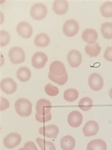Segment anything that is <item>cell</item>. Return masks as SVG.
<instances>
[{
	"mask_svg": "<svg viewBox=\"0 0 112 150\" xmlns=\"http://www.w3.org/2000/svg\"><path fill=\"white\" fill-rule=\"evenodd\" d=\"M45 92L49 96H57L59 93V90L56 86L52 84H48L45 86Z\"/></svg>",
	"mask_w": 112,
	"mask_h": 150,
	"instance_id": "cell-29",
	"label": "cell"
},
{
	"mask_svg": "<svg viewBox=\"0 0 112 150\" xmlns=\"http://www.w3.org/2000/svg\"><path fill=\"white\" fill-rule=\"evenodd\" d=\"M19 150H22V148H20V149H19Z\"/></svg>",
	"mask_w": 112,
	"mask_h": 150,
	"instance_id": "cell-36",
	"label": "cell"
},
{
	"mask_svg": "<svg viewBox=\"0 0 112 150\" xmlns=\"http://www.w3.org/2000/svg\"><path fill=\"white\" fill-rule=\"evenodd\" d=\"M35 117L37 122H40V123H44L49 121L51 120L52 115L51 113H49L46 115H40L37 113H36Z\"/></svg>",
	"mask_w": 112,
	"mask_h": 150,
	"instance_id": "cell-31",
	"label": "cell"
},
{
	"mask_svg": "<svg viewBox=\"0 0 112 150\" xmlns=\"http://www.w3.org/2000/svg\"><path fill=\"white\" fill-rule=\"evenodd\" d=\"M59 133V129L55 125L43 126L39 129V133L41 135L48 138L56 137Z\"/></svg>",
	"mask_w": 112,
	"mask_h": 150,
	"instance_id": "cell-14",
	"label": "cell"
},
{
	"mask_svg": "<svg viewBox=\"0 0 112 150\" xmlns=\"http://www.w3.org/2000/svg\"><path fill=\"white\" fill-rule=\"evenodd\" d=\"M49 72L54 76H62L66 74V68L62 62L54 61L51 63L49 68Z\"/></svg>",
	"mask_w": 112,
	"mask_h": 150,
	"instance_id": "cell-15",
	"label": "cell"
},
{
	"mask_svg": "<svg viewBox=\"0 0 112 150\" xmlns=\"http://www.w3.org/2000/svg\"><path fill=\"white\" fill-rule=\"evenodd\" d=\"M75 145V140L71 135L64 136L60 141V146L62 150H73Z\"/></svg>",
	"mask_w": 112,
	"mask_h": 150,
	"instance_id": "cell-18",
	"label": "cell"
},
{
	"mask_svg": "<svg viewBox=\"0 0 112 150\" xmlns=\"http://www.w3.org/2000/svg\"><path fill=\"white\" fill-rule=\"evenodd\" d=\"M1 88L5 93L11 94L16 91L17 85L13 79L7 78L4 79L1 82Z\"/></svg>",
	"mask_w": 112,
	"mask_h": 150,
	"instance_id": "cell-8",
	"label": "cell"
},
{
	"mask_svg": "<svg viewBox=\"0 0 112 150\" xmlns=\"http://www.w3.org/2000/svg\"><path fill=\"white\" fill-rule=\"evenodd\" d=\"M67 59L71 67L72 68H77L82 62V55L80 51L73 50L68 53Z\"/></svg>",
	"mask_w": 112,
	"mask_h": 150,
	"instance_id": "cell-13",
	"label": "cell"
},
{
	"mask_svg": "<svg viewBox=\"0 0 112 150\" xmlns=\"http://www.w3.org/2000/svg\"><path fill=\"white\" fill-rule=\"evenodd\" d=\"M16 29L18 34L23 38H29L32 34V27L29 23L25 21L19 23L17 26Z\"/></svg>",
	"mask_w": 112,
	"mask_h": 150,
	"instance_id": "cell-11",
	"label": "cell"
},
{
	"mask_svg": "<svg viewBox=\"0 0 112 150\" xmlns=\"http://www.w3.org/2000/svg\"><path fill=\"white\" fill-rule=\"evenodd\" d=\"M49 79L50 80H52V82L55 83L56 84H58L59 85H64L66 84V82H67L68 79V76L67 73L66 74L62 76H56L51 74L50 72L48 74Z\"/></svg>",
	"mask_w": 112,
	"mask_h": 150,
	"instance_id": "cell-28",
	"label": "cell"
},
{
	"mask_svg": "<svg viewBox=\"0 0 112 150\" xmlns=\"http://www.w3.org/2000/svg\"><path fill=\"white\" fill-rule=\"evenodd\" d=\"M31 76V73L30 69L26 67L20 68L17 71L18 79L22 82H25L29 80Z\"/></svg>",
	"mask_w": 112,
	"mask_h": 150,
	"instance_id": "cell-21",
	"label": "cell"
},
{
	"mask_svg": "<svg viewBox=\"0 0 112 150\" xmlns=\"http://www.w3.org/2000/svg\"><path fill=\"white\" fill-rule=\"evenodd\" d=\"M52 105L49 100L41 99L37 101L36 105V113L40 115H46L50 113Z\"/></svg>",
	"mask_w": 112,
	"mask_h": 150,
	"instance_id": "cell-12",
	"label": "cell"
},
{
	"mask_svg": "<svg viewBox=\"0 0 112 150\" xmlns=\"http://www.w3.org/2000/svg\"><path fill=\"white\" fill-rule=\"evenodd\" d=\"M48 61V57L45 53L37 52L33 55L31 59L32 65L34 68L40 69L44 68Z\"/></svg>",
	"mask_w": 112,
	"mask_h": 150,
	"instance_id": "cell-7",
	"label": "cell"
},
{
	"mask_svg": "<svg viewBox=\"0 0 112 150\" xmlns=\"http://www.w3.org/2000/svg\"><path fill=\"white\" fill-rule=\"evenodd\" d=\"M9 57L13 64H20L25 61V54L24 50L19 47H14L9 51Z\"/></svg>",
	"mask_w": 112,
	"mask_h": 150,
	"instance_id": "cell-2",
	"label": "cell"
},
{
	"mask_svg": "<svg viewBox=\"0 0 112 150\" xmlns=\"http://www.w3.org/2000/svg\"><path fill=\"white\" fill-rule=\"evenodd\" d=\"M88 85L92 90L99 91L103 87V79L99 73H93L88 78Z\"/></svg>",
	"mask_w": 112,
	"mask_h": 150,
	"instance_id": "cell-5",
	"label": "cell"
},
{
	"mask_svg": "<svg viewBox=\"0 0 112 150\" xmlns=\"http://www.w3.org/2000/svg\"><path fill=\"white\" fill-rule=\"evenodd\" d=\"M10 40V36L9 33L5 30L0 31V46L5 47L9 43Z\"/></svg>",
	"mask_w": 112,
	"mask_h": 150,
	"instance_id": "cell-30",
	"label": "cell"
},
{
	"mask_svg": "<svg viewBox=\"0 0 112 150\" xmlns=\"http://www.w3.org/2000/svg\"><path fill=\"white\" fill-rule=\"evenodd\" d=\"M79 30L78 23L74 19L69 20L63 26V31L65 35L69 37H74L77 34Z\"/></svg>",
	"mask_w": 112,
	"mask_h": 150,
	"instance_id": "cell-4",
	"label": "cell"
},
{
	"mask_svg": "<svg viewBox=\"0 0 112 150\" xmlns=\"http://www.w3.org/2000/svg\"></svg>",
	"mask_w": 112,
	"mask_h": 150,
	"instance_id": "cell-37",
	"label": "cell"
},
{
	"mask_svg": "<svg viewBox=\"0 0 112 150\" xmlns=\"http://www.w3.org/2000/svg\"><path fill=\"white\" fill-rule=\"evenodd\" d=\"M36 142L41 150H56V148L52 142L48 141L40 138H37Z\"/></svg>",
	"mask_w": 112,
	"mask_h": 150,
	"instance_id": "cell-25",
	"label": "cell"
},
{
	"mask_svg": "<svg viewBox=\"0 0 112 150\" xmlns=\"http://www.w3.org/2000/svg\"><path fill=\"white\" fill-rule=\"evenodd\" d=\"M104 58L108 62H112V46L106 49L104 53Z\"/></svg>",
	"mask_w": 112,
	"mask_h": 150,
	"instance_id": "cell-33",
	"label": "cell"
},
{
	"mask_svg": "<svg viewBox=\"0 0 112 150\" xmlns=\"http://www.w3.org/2000/svg\"><path fill=\"white\" fill-rule=\"evenodd\" d=\"M82 38L88 44H94L97 40L98 34L97 31L94 29H87L82 33Z\"/></svg>",
	"mask_w": 112,
	"mask_h": 150,
	"instance_id": "cell-17",
	"label": "cell"
},
{
	"mask_svg": "<svg viewBox=\"0 0 112 150\" xmlns=\"http://www.w3.org/2000/svg\"><path fill=\"white\" fill-rule=\"evenodd\" d=\"M22 138L20 134L10 133L7 135L4 140V146L8 149H13L21 143Z\"/></svg>",
	"mask_w": 112,
	"mask_h": 150,
	"instance_id": "cell-6",
	"label": "cell"
},
{
	"mask_svg": "<svg viewBox=\"0 0 112 150\" xmlns=\"http://www.w3.org/2000/svg\"><path fill=\"white\" fill-rule=\"evenodd\" d=\"M109 96L111 99H112V88H111V89L110 90Z\"/></svg>",
	"mask_w": 112,
	"mask_h": 150,
	"instance_id": "cell-35",
	"label": "cell"
},
{
	"mask_svg": "<svg viewBox=\"0 0 112 150\" xmlns=\"http://www.w3.org/2000/svg\"><path fill=\"white\" fill-rule=\"evenodd\" d=\"M32 107V103L25 98H20L15 103V108L17 113L22 117H27L31 115Z\"/></svg>",
	"mask_w": 112,
	"mask_h": 150,
	"instance_id": "cell-1",
	"label": "cell"
},
{
	"mask_svg": "<svg viewBox=\"0 0 112 150\" xmlns=\"http://www.w3.org/2000/svg\"><path fill=\"white\" fill-rule=\"evenodd\" d=\"M93 105V102L91 98L88 97H85L80 99L78 103V106L80 109L84 111H88L92 108Z\"/></svg>",
	"mask_w": 112,
	"mask_h": 150,
	"instance_id": "cell-26",
	"label": "cell"
},
{
	"mask_svg": "<svg viewBox=\"0 0 112 150\" xmlns=\"http://www.w3.org/2000/svg\"><path fill=\"white\" fill-rule=\"evenodd\" d=\"M68 8V2L65 0H56L53 4V10L55 13L59 15L66 13Z\"/></svg>",
	"mask_w": 112,
	"mask_h": 150,
	"instance_id": "cell-16",
	"label": "cell"
},
{
	"mask_svg": "<svg viewBox=\"0 0 112 150\" xmlns=\"http://www.w3.org/2000/svg\"><path fill=\"white\" fill-rule=\"evenodd\" d=\"M99 131V124L93 120L87 122L83 128L84 135L86 137L94 136L97 134Z\"/></svg>",
	"mask_w": 112,
	"mask_h": 150,
	"instance_id": "cell-9",
	"label": "cell"
},
{
	"mask_svg": "<svg viewBox=\"0 0 112 150\" xmlns=\"http://www.w3.org/2000/svg\"><path fill=\"white\" fill-rule=\"evenodd\" d=\"M67 121L69 125L72 127H78L82 124L83 115L80 112L73 111L69 114Z\"/></svg>",
	"mask_w": 112,
	"mask_h": 150,
	"instance_id": "cell-10",
	"label": "cell"
},
{
	"mask_svg": "<svg viewBox=\"0 0 112 150\" xmlns=\"http://www.w3.org/2000/svg\"><path fill=\"white\" fill-rule=\"evenodd\" d=\"M10 107V104L8 100L4 98H1V105H0V110L4 111Z\"/></svg>",
	"mask_w": 112,
	"mask_h": 150,
	"instance_id": "cell-34",
	"label": "cell"
},
{
	"mask_svg": "<svg viewBox=\"0 0 112 150\" xmlns=\"http://www.w3.org/2000/svg\"><path fill=\"white\" fill-rule=\"evenodd\" d=\"M22 150H38L36 146L33 142L29 141L24 144L23 147L22 148Z\"/></svg>",
	"mask_w": 112,
	"mask_h": 150,
	"instance_id": "cell-32",
	"label": "cell"
},
{
	"mask_svg": "<svg viewBox=\"0 0 112 150\" xmlns=\"http://www.w3.org/2000/svg\"><path fill=\"white\" fill-rule=\"evenodd\" d=\"M101 48L99 43L88 44L85 47V51L88 55L91 57H96L99 54Z\"/></svg>",
	"mask_w": 112,
	"mask_h": 150,
	"instance_id": "cell-22",
	"label": "cell"
},
{
	"mask_svg": "<svg viewBox=\"0 0 112 150\" xmlns=\"http://www.w3.org/2000/svg\"><path fill=\"white\" fill-rule=\"evenodd\" d=\"M101 33L105 39H112V23L106 22L101 25Z\"/></svg>",
	"mask_w": 112,
	"mask_h": 150,
	"instance_id": "cell-24",
	"label": "cell"
},
{
	"mask_svg": "<svg viewBox=\"0 0 112 150\" xmlns=\"http://www.w3.org/2000/svg\"><path fill=\"white\" fill-rule=\"evenodd\" d=\"M47 13L48 10L46 6L41 3L35 4L30 9L31 17L36 20H41L44 19Z\"/></svg>",
	"mask_w": 112,
	"mask_h": 150,
	"instance_id": "cell-3",
	"label": "cell"
},
{
	"mask_svg": "<svg viewBox=\"0 0 112 150\" xmlns=\"http://www.w3.org/2000/svg\"><path fill=\"white\" fill-rule=\"evenodd\" d=\"M35 45L39 47H46L48 46L50 42V38L47 34L41 33L37 34L35 38Z\"/></svg>",
	"mask_w": 112,
	"mask_h": 150,
	"instance_id": "cell-20",
	"label": "cell"
},
{
	"mask_svg": "<svg viewBox=\"0 0 112 150\" xmlns=\"http://www.w3.org/2000/svg\"><path fill=\"white\" fill-rule=\"evenodd\" d=\"M107 145L104 140L100 139L92 140L88 144L87 150H106Z\"/></svg>",
	"mask_w": 112,
	"mask_h": 150,
	"instance_id": "cell-19",
	"label": "cell"
},
{
	"mask_svg": "<svg viewBox=\"0 0 112 150\" xmlns=\"http://www.w3.org/2000/svg\"><path fill=\"white\" fill-rule=\"evenodd\" d=\"M102 16L106 18L112 17V2L106 1L102 4L100 8Z\"/></svg>",
	"mask_w": 112,
	"mask_h": 150,
	"instance_id": "cell-27",
	"label": "cell"
},
{
	"mask_svg": "<svg viewBox=\"0 0 112 150\" xmlns=\"http://www.w3.org/2000/svg\"><path fill=\"white\" fill-rule=\"evenodd\" d=\"M78 95V91L76 89L69 88L64 92V99L69 102H72L77 99Z\"/></svg>",
	"mask_w": 112,
	"mask_h": 150,
	"instance_id": "cell-23",
	"label": "cell"
}]
</instances>
